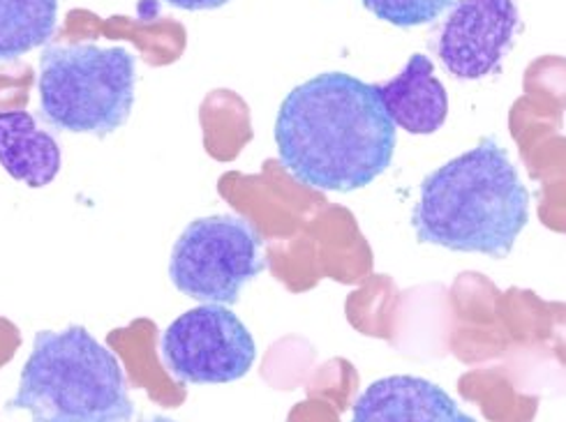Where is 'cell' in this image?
Here are the masks:
<instances>
[{"instance_id": "1", "label": "cell", "mask_w": 566, "mask_h": 422, "mask_svg": "<svg viewBox=\"0 0 566 422\" xmlns=\"http://www.w3.org/2000/svg\"><path fill=\"white\" fill-rule=\"evenodd\" d=\"M396 141L377 88L345 72H324L296 86L275 118L280 165L322 192L375 182L391 167Z\"/></svg>"}, {"instance_id": "2", "label": "cell", "mask_w": 566, "mask_h": 422, "mask_svg": "<svg viewBox=\"0 0 566 422\" xmlns=\"http://www.w3.org/2000/svg\"><path fill=\"white\" fill-rule=\"evenodd\" d=\"M530 203L506 148L488 137L423 178L411 226L419 243L504 259L530 222Z\"/></svg>"}, {"instance_id": "3", "label": "cell", "mask_w": 566, "mask_h": 422, "mask_svg": "<svg viewBox=\"0 0 566 422\" xmlns=\"http://www.w3.org/2000/svg\"><path fill=\"white\" fill-rule=\"evenodd\" d=\"M33 422H130L135 402L118 358L84 328L42 330L8 404Z\"/></svg>"}, {"instance_id": "4", "label": "cell", "mask_w": 566, "mask_h": 422, "mask_svg": "<svg viewBox=\"0 0 566 422\" xmlns=\"http://www.w3.org/2000/svg\"><path fill=\"white\" fill-rule=\"evenodd\" d=\"M137 59L125 46L51 44L40 56V116L74 135L107 137L135 107Z\"/></svg>"}, {"instance_id": "5", "label": "cell", "mask_w": 566, "mask_h": 422, "mask_svg": "<svg viewBox=\"0 0 566 422\" xmlns=\"http://www.w3.org/2000/svg\"><path fill=\"white\" fill-rule=\"evenodd\" d=\"M266 268L264 239L245 218H199L178 235L169 277L178 292L206 305H234Z\"/></svg>"}, {"instance_id": "6", "label": "cell", "mask_w": 566, "mask_h": 422, "mask_svg": "<svg viewBox=\"0 0 566 422\" xmlns=\"http://www.w3.org/2000/svg\"><path fill=\"white\" fill-rule=\"evenodd\" d=\"M171 377L188 386H218L243 379L256 345L239 316L222 305H201L178 316L160 339Z\"/></svg>"}, {"instance_id": "7", "label": "cell", "mask_w": 566, "mask_h": 422, "mask_svg": "<svg viewBox=\"0 0 566 422\" xmlns=\"http://www.w3.org/2000/svg\"><path fill=\"white\" fill-rule=\"evenodd\" d=\"M518 25L516 0H458L437 54L449 74L474 82L502 65Z\"/></svg>"}, {"instance_id": "8", "label": "cell", "mask_w": 566, "mask_h": 422, "mask_svg": "<svg viewBox=\"0 0 566 422\" xmlns=\"http://www.w3.org/2000/svg\"><path fill=\"white\" fill-rule=\"evenodd\" d=\"M352 422H476L447 390L421 377H386L370 383L352 409Z\"/></svg>"}, {"instance_id": "9", "label": "cell", "mask_w": 566, "mask_h": 422, "mask_svg": "<svg viewBox=\"0 0 566 422\" xmlns=\"http://www.w3.org/2000/svg\"><path fill=\"white\" fill-rule=\"evenodd\" d=\"M386 116L409 135H432L449 116L447 88L434 78L428 56L415 54L402 72L381 86H375Z\"/></svg>"}, {"instance_id": "10", "label": "cell", "mask_w": 566, "mask_h": 422, "mask_svg": "<svg viewBox=\"0 0 566 422\" xmlns=\"http://www.w3.org/2000/svg\"><path fill=\"white\" fill-rule=\"evenodd\" d=\"M63 165L56 137L29 112H0V167L29 188L54 182Z\"/></svg>"}, {"instance_id": "11", "label": "cell", "mask_w": 566, "mask_h": 422, "mask_svg": "<svg viewBox=\"0 0 566 422\" xmlns=\"http://www.w3.org/2000/svg\"><path fill=\"white\" fill-rule=\"evenodd\" d=\"M56 23L59 0H0V63L44 46Z\"/></svg>"}, {"instance_id": "12", "label": "cell", "mask_w": 566, "mask_h": 422, "mask_svg": "<svg viewBox=\"0 0 566 422\" xmlns=\"http://www.w3.org/2000/svg\"><path fill=\"white\" fill-rule=\"evenodd\" d=\"M366 10L377 19L398 25V29H415L434 21L453 0H361Z\"/></svg>"}, {"instance_id": "13", "label": "cell", "mask_w": 566, "mask_h": 422, "mask_svg": "<svg viewBox=\"0 0 566 422\" xmlns=\"http://www.w3.org/2000/svg\"><path fill=\"white\" fill-rule=\"evenodd\" d=\"M167 6L176 10H186V12H201V10H218L227 6L229 0H165Z\"/></svg>"}, {"instance_id": "14", "label": "cell", "mask_w": 566, "mask_h": 422, "mask_svg": "<svg viewBox=\"0 0 566 422\" xmlns=\"http://www.w3.org/2000/svg\"><path fill=\"white\" fill-rule=\"evenodd\" d=\"M139 422H176V420H171V418H167V415H150V418H144V420H139Z\"/></svg>"}]
</instances>
